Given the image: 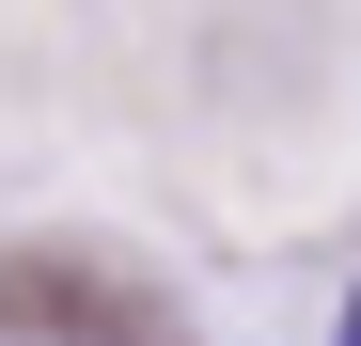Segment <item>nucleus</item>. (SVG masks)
Listing matches in <instances>:
<instances>
[{
    "label": "nucleus",
    "mask_w": 361,
    "mask_h": 346,
    "mask_svg": "<svg viewBox=\"0 0 361 346\" xmlns=\"http://www.w3.org/2000/svg\"><path fill=\"white\" fill-rule=\"evenodd\" d=\"M330 346H361V299H345V330H330Z\"/></svg>",
    "instance_id": "f257e3e1"
}]
</instances>
